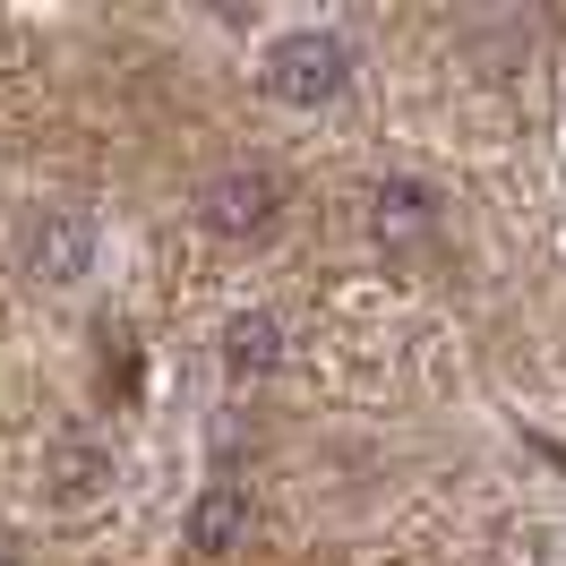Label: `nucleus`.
<instances>
[{"label": "nucleus", "mask_w": 566, "mask_h": 566, "mask_svg": "<svg viewBox=\"0 0 566 566\" xmlns=\"http://www.w3.org/2000/svg\"><path fill=\"white\" fill-rule=\"evenodd\" d=\"M258 86L292 112H318L335 104L344 86H353V43L335 35V27H292V35L266 43V61H258Z\"/></svg>", "instance_id": "1"}, {"label": "nucleus", "mask_w": 566, "mask_h": 566, "mask_svg": "<svg viewBox=\"0 0 566 566\" xmlns=\"http://www.w3.org/2000/svg\"><path fill=\"white\" fill-rule=\"evenodd\" d=\"M249 532H258V506H249L241 481H207V490L189 497V524H180V541H189V558L198 566H223L249 549Z\"/></svg>", "instance_id": "5"}, {"label": "nucleus", "mask_w": 566, "mask_h": 566, "mask_svg": "<svg viewBox=\"0 0 566 566\" xmlns=\"http://www.w3.org/2000/svg\"><path fill=\"white\" fill-rule=\"evenodd\" d=\"M18 266L43 283V292H70L95 266V214L86 207H35L18 223Z\"/></svg>", "instance_id": "3"}, {"label": "nucleus", "mask_w": 566, "mask_h": 566, "mask_svg": "<svg viewBox=\"0 0 566 566\" xmlns=\"http://www.w3.org/2000/svg\"><path fill=\"white\" fill-rule=\"evenodd\" d=\"M223 369H232V378H275V369H283V318H275V310L223 318Z\"/></svg>", "instance_id": "7"}, {"label": "nucleus", "mask_w": 566, "mask_h": 566, "mask_svg": "<svg viewBox=\"0 0 566 566\" xmlns=\"http://www.w3.org/2000/svg\"><path fill=\"white\" fill-rule=\"evenodd\" d=\"M369 232H378L387 249L429 241V232H438V189L412 180V172H387L378 189H369Z\"/></svg>", "instance_id": "6"}, {"label": "nucleus", "mask_w": 566, "mask_h": 566, "mask_svg": "<svg viewBox=\"0 0 566 566\" xmlns=\"http://www.w3.org/2000/svg\"><path fill=\"white\" fill-rule=\"evenodd\" d=\"M198 223L214 241H266L283 223V172L266 164H223V172L198 189Z\"/></svg>", "instance_id": "2"}, {"label": "nucleus", "mask_w": 566, "mask_h": 566, "mask_svg": "<svg viewBox=\"0 0 566 566\" xmlns=\"http://www.w3.org/2000/svg\"><path fill=\"white\" fill-rule=\"evenodd\" d=\"M112 481H120V455H112L104 438H77V429H61V438L43 447V497H52L61 515H86V506H104Z\"/></svg>", "instance_id": "4"}]
</instances>
